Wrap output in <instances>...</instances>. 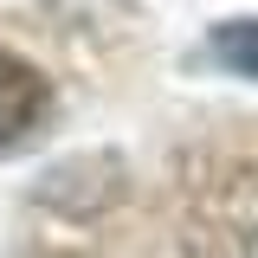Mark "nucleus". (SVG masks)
I'll return each mask as SVG.
<instances>
[{"label": "nucleus", "mask_w": 258, "mask_h": 258, "mask_svg": "<svg viewBox=\"0 0 258 258\" xmlns=\"http://www.w3.org/2000/svg\"><path fill=\"white\" fill-rule=\"evenodd\" d=\"M207 52H213V64H226L232 78H258V20H226V26H213Z\"/></svg>", "instance_id": "nucleus-2"}, {"label": "nucleus", "mask_w": 258, "mask_h": 258, "mask_svg": "<svg viewBox=\"0 0 258 258\" xmlns=\"http://www.w3.org/2000/svg\"><path fill=\"white\" fill-rule=\"evenodd\" d=\"M45 110H52L45 71L0 45V149H13L20 136H32V129L45 123Z\"/></svg>", "instance_id": "nucleus-1"}]
</instances>
